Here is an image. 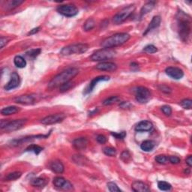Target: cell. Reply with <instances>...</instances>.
<instances>
[{
	"mask_svg": "<svg viewBox=\"0 0 192 192\" xmlns=\"http://www.w3.org/2000/svg\"><path fill=\"white\" fill-rule=\"evenodd\" d=\"M79 73V70L76 68H70L65 70L60 74L54 77L48 84V89H55L58 86H61L62 84L66 83L68 81L71 80Z\"/></svg>",
	"mask_w": 192,
	"mask_h": 192,
	"instance_id": "1",
	"label": "cell"
},
{
	"mask_svg": "<svg viewBox=\"0 0 192 192\" xmlns=\"http://www.w3.org/2000/svg\"><path fill=\"white\" fill-rule=\"evenodd\" d=\"M179 35L183 41H187L191 33V17L183 11L177 15Z\"/></svg>",
	"mask_w": 192,
	"mask_h": 192,
	"instance_id": "2",
	"label": "cell"
},
{
	"mask_svg": "<svg viewBox=\"0 0 192 192\" xmlns=\"http://www.w3.org/2000/svg\"><path fill=\"white\" fill-rule=\"evenodd\" d=\"M129 38L130 36L127 33H117L105 38L101 42V47L105 49H112L113 47L125 44L129 40Z\"/></svg>",
	"mask_w": 192,
	"mask_h": 192,
	"instance_id": "3",
	"label": "cell"
},
{
	"mask_svg": "<svg viewBox=\"0 0 192 192\" xmlns=\"http://www.w3.org/2000/svg\"><path fill=\"white\" fill-rule=\"evenodd\" d=\"M89 49V46L86 44H75L68 45L62 49L60 54L62 56H67L72 54H81L86 53Z\"/></svg>",
	"mask_w": 192,
	"mask_h": 192,
	"instance_id": "4",
	"label": "cell"
},
{
	"mask_svg": "<svg viewBox=\"0 0 192 192\" xmlns=\"http://www.w3.org/2000/svg\"><path fill=\"white\" fill-rule=\"evenodd\" d=\"M116 53L112 49L102 48L101 50H97L91 56V60L94 62H101L113 59L116 56Z\"/></svg>",
	"mask_w": 192,
	"mask_h": 192,
	"instance_id": "5",
	"label": "cell"
},
{
	"mask_svg": "<svg viewBox=\"0 0 192 192\" xmlns=\"http://www.w3.org/2000/svg\"><path fill=\"white\" fill-rule=\"evenodd\" d=\"M134 10H135V6L134 5H129V6L123 8V9L120 11L119 13L116 14V15L114 16L113 21L114 23L116 24V25L121 24L122 23L124 22V21L126 20L132 13H133Z\"/></svg>",
	"mask_w": 192,
	"mask_h": 192,
	"instance_id": "6",
	"label": "cell"
},
{
	"mask_svg": "<svg viewBox=\"0 0 192 192\" xmlns=\"http://www.w3.org/2000/svg\"><path fill=\"white\" fill-rule=\"evenodd\" d=\"M135 98L138 102L141 104H146L150 100L151 92L147 88L143 86H139L135 90Z\"/></svg>",
	"mask_w": 192,
	"mask_h": 192,
	"instance_id": "7",
	"label": "cell"
},
{
	"mask_svg": "<svg viewBox=\"0 0 192 192\" xmlns=\"http://www.w3.org/2000/svg\"><path fill=\"white\" fill-rule=\"evenodd\" d=\"M56 10L60 15L67 17H75L78 14V9L75 5H59Z\"/></svg>",
	"mask_w": 192,
	"mask_h": 192,
	"instance_id": "8",
	"label": "cell"
},
{
	"mask_svg": "<svg viewBox=\"0 0 192 192\" xmlns=\"http://www.w3.org/2000/svg\"><path fill=\"white\" fill-rule=\"evenodd\" d=\"M53 183L58 189L64 190V191H69V190L73 189V186L71 183L62 177L54 178Z\"/></svg>",
	"mask_w": 192,
	"mask_h": 192,
	"instance_id": "9",
	"label": "cell"
},
{
	"mask_svg": "<svg viewBox=\"0 0 192 192\" xmlns=\"http://www.w3.org/2000/svg\"><path fill=\"white\" fill-rule=\"evenodd\" d=\"M66 118V115L63 113H56L52 114V115L47 116L46 117L42 119L41 120V122L44 125H54L56 123L61 122L62 121L64 120Z\"/></svg>",
	"mask_w": 192,
	"mask_h": 192,
	"instance_id": "10",
	"label": "cell"
},
{
	"mask_svg": "<svg viewBox=\"0 0 192 192\" xmlns=\"http://www.w3.org/2000/svg\"><path fill=\"white\" fill-rule=\"evenodd\" d=\"M26 122H27V119H17V120L14 121H8L6 126L4 128V130L7 132L17 131V130L20 129L21 128H23V127L25 126Z\"/></svg>",
	"mask_w": 192,
	"mask_h": 192,
	"instance_id": "11",
	"label": "cell"
},
{
	"mask_svg": "<svg viewBox=\"0 0 192 192\" xmlns=\"http://www.w3.org/2000/svg\"><path fill=\"white\" fill-rule=\"evenodd\" d=\"M165 72H166L167 76L173 79H175V80H179L184 76V72L182 70L179 68H177V67H168L165 70Z\"/></svg>",
	"mask_w": 192,
	"mask_h": 192,
	"instance_id": "12",
	"label": "cell"
},
{
	"mask_svg": "<svg viewBox=\"0 0 192 192\" xmlns=\"http://www.w3.org/2000/svg\"><path fill=\"white\" fill-rule=\"evenodd\" d=\"M20 83V76L18 75V74L14 72L11 75V79L9 82L5 86V90H11V89H15V88L18 87Z\"/></svg>",
	"mask_w": 192,
	"mask_h": 192,
	"instance_id": "13",
	"label": "cell"
},
{
	"mask_svg": "<svg viewBox=\"0 0 192 192\" xmlns=\"http://www.w3.org/2000/svg\"><path fill=\"white\" fill-rule=\"evenodd\" d=\"M96 68L100 71H113L116 70L117 66L115 63L110 62H101L99 64L96 66Z\"/></svg>",
	"mask_w": 192,
	"mask_h": 192,
	"instance_id": "14",
	"label": "cell"
},
{
	"mask_svg": "<svg viewBox=\"0 0 192 192\" xmlns=\"http://www.w3.org/2000/svg\"><path fill=\"white\" fill-rule=\"evenodd\" d=\"M15 101L17 104H21V105H33L36 101L35 97L30 95H24V96H20L17 97L15 99Z\"/></svg>",
	"mask_w": 192,
	"mask_h": 192,
	"instance_id": "15",
	"label": "cell"
},
{
	"mask_svg": "<svg viewBox=\"0 0 192 192\" xmlns=\"http://www.w3.org/2000/svg\"><path fill=\"white\" fill-rule=\"evenodd\" d=\"M153 128V125L150 121H141L135 127L136 131H151Z\"/></svg>",
	"mask_w": 192,
	"mask_h": 192,
	"instance_id": "16",
	"label": "cell"
},
{
	"mask_svg": "<svg viewBox=\"0 0 192 192\" xmlns=\"http://www.w3.org/2000/svg\"><path fill=\"white\" fill-rule=\"evenodd\" d=\"M109 80H110V77L108 76H99L96 77V78H94L91 81V83H89L88 88L86 89L85 93L87 94V93L92 92L93 89H94V88L96 87V86L98 84V82H101V81H107Z\"/></svg>",
	"mask_w": 192,
	"mask_h": 192,
	"instance_id": "17",
	"label": "cell"
},
{
	"mask_svg": "<svg viewBox=\"0 0 192 192\" xmlns=\"http://www.w3.org/2000/svg\"><path fill=\"white\" fill-rule=\"evenodd\" d=\"M131 189L135 192H147L150 191V188L148 185L140 181L134 182L131 186Z\"/></svg>",
	"mask_w": 192,
	"mask_h": 192,
	"instance_id": "18",
	"label": "cell"
},
{
	"mask_svg": "<svg viewBox=\"0 0 192 192\" xmlns=\"http://www.w3.org/2000/svg\"><path fill=\"white\" fill-rule=\"evenodd\" d=\"M89 141L86 137H80L74 140L73 146L77 150H83L87 147Z\"/></svg>",
	"mask_w": 192,
	"mask_h": 192,
	"instance_id": "19",
	"label": "cell"
},
{
	"mask_svg": "<svg viewBox=\"0 0 192 192\" xmlns=\"http://www.w3.org/2000/svg\"><path fill=\"white\" fill-rule=\"evenodd\" d=\"M161 19L159 16H155V17H153L152 21H151L150 23H149V26H148L147 29H146L145 32L143 33V36H146L148 32L152 31V29L158 28V26H160V24H161Z\"/></svg>",
	"mask_w": 192,
	"mask_h": 192,
	"instance_id": "20",
	"label": "cell"
},
{
	"mask_svg": "<svg viewBox=\"0 0 192 192\" xmlns=\"http://www.w3.org/2000/svg\"><path fill=\"white\" fill-rule=\"evenodd\" d=\"M50 167L51 170L56 173H62L64 172V165L60 161H58V160L51 162Z\"/></svg>",
	"mask_w": 192,
	"mask_h": 192,
	"instance_id": "21",
	"label": "cell"
},
{
	"mask_svg": "<svg viewBox=\"0 0 192 192\" xmlns=\"http://www.w3.org/2000/svg\"><path fill=\"white\" fill-rule=\"evenodd\" d=\"M156 143L152 140H145L141 143L140 145V149L144 152H150L154 149Z\"/></svg>",
	"mask_w": 192,
	"mask_h": 192,
	"instance_id": "22",
	"label": "cell"
},
{
	"mask_svg": "<svg viewBox=\"0 0 192 192\" xmlns=\"http://www.w3.org/2000/svg\"><path fill=\"white\" fill-rule=\"evenodd\" d=\"M155 5H156V3L154 2H147V4L144 5L141 10H140V17H143L144 15L150 12L154 8Z\"/></svg>",
	"mask_w": 192,
	"mask_h": 192,
	"instance_id": "23",
	"label": "cell"
},
{
	"mask_svg": "<svg viewBox=\"0 0 192 192\" xmlns=\"http://www.w3.org/2000/svg\"><path fill=\"white\" fill-rule=\"evenodd\" d=\"M47 184V180L44 178H36V179H33L31 181V185L34 187L37 188H43L45 187Z\"/></svg>",
	"mask_w": 192,
	"mask_h": 192,
	"instance_id": "24",
	"label": "cell"
},
{
	"mask_svg": "<svg viewBox=\"0 0 192 192\" xmlns=\"http://www.w3.org/2000/svg\"><path fill=\"white\" fill-rule=\"evenodd\" d=\"M19 110H20V109H19L17 107L10 106L3 108L2 110H1V113L4 116H9L11 115V114L16 113L18 112Z\"/></svg>",
	"mask_w": 192,
	"mask_h": 192,
	"instance_id": "25",
	"label": "cell"
},
{
	"mask_svg": "<svg viewBox=\"0 0 192 192\" xmlns=\"http://www.w3.org/2000/svg\"><path fill=\"white\" fill-rule=\"evenodd\" d=\"M14 63H15V66L19 68H23L26 66V60L21 56H15V59H14Z\"/></svg>",
	"mask_w": 192,
	"mask_h": 192,
	"instance_id": "26",
	"label": "cell"
},
{
	"mask_svg": "<svg viewBox=\"0 0 192 192\" xmlns=\"http://www.w3.org/2000/svg\"><path fill=\"white\" fill-rule=\"evenodd\" d=\"M42 150H43V148L38 145H34V144L29 146L26 149V152H32L36 155L39 154L41 152H42Z\"/></svg>",
	"mask_w": 192,
	"mask_h": 192,
	"instance_id": "27",
	"label": "cell"
},
{
	"mask_svg": "<svg viewBox=\"0 0 192 192\" xmlns=\"http://www.w3.org/2000/svg\"><path fill=\"white\" fill-rule=\"evenodd\" d=\"M23 3V1H19V0H12V1H9L7 2L6 8L8 10H11L14 8H17V6Z\"/></svg>",
	"mask_w": 192,
	"mask_h": 192,
	"instance_id": "28",
	"label": "cell"
},
{
	"mask_svg": "<svg viewBox=\"0 0 192 192\" xmlns=\"http://www.w3.org/2000/svg\"><path fill=\"white\" fill-rule=\"evenodd\" d=\"M96 26V22L93 20L92 18H89L86 21L85 23H84L83 28L85 31H90Z\"/></svg>",
	"mask_w": 192,
	"mask_h": 192,
	"instance_id": "29",
	"label": "cell"
},
{
	"mask_svg": "<svg viewBox=\"0 0 192 192\" xmlns=\"http://www.w3.org/2000/svg\"><path fill=\"white\" fill-rule=\"evenodd\" d=\"M21 176H22V173L20 172L16 171L11 173L8 174L7 177H5V180L6 181H15L18 179Z\"/></svg>",
	"mask_w": 192,
	"mask_h": 192,
	"instance_id": "30",
	"label": "cell"
},
{
	"mask_svg": "<svg viewBox=\"0 0 192 192\" xmlns=\"http://www.w3.org/2000/svg\"><path fill=\"white\" fill-rule=\"evenodd\" d=\"M158 187L161 191H170L171 189L172 186L170 183L164 182V181H160L158 182Z\"/></svg>",
	"mask_w": 192,
	"mask_h": 192,
	"instance_id": "31",
	"label": "cell"
},
{
	"mask_svg": "<svg viewBox=\"0 0 192 192\" xmlns=\"http://www.w3.org/2000/svg\"><path fill=\"white\" fill-rule=\"evenodd\" d=\"M119 101H120V98L118 96H111L110 98L105 99L103 101V105H105V106H108V105H113V104H115Z\"/></svg>",
	"mask_w": 192,
	"mask_h": 192,
	"instance_id": "32",
	"label": "cell"
},
{
	"mask_svg": "<svg viewBox=\"0 0 192 192\" xmlns=\"http://www.w3.org/2000/svg\"><path fill=\"white\" fill-rule=\"evenodd\" d=\"M75 86V83L72 82L71 80L68 81V82L66 83L62 84L61 86H59V89H60V92H66L68 90H69L71 88Z\"/></svg>",
	"mask_w": 192,
	"mask_h": 192,
	"instance_id": "33",
	"label": "cell"
},
{
	"mask_svg": "<svg viewBox=\"0 0 192 192\" xmlns=\"http://www.w3.org/2000/svg\"><path fill=\"white\" fill-rule=\"evenodd\" d=\"M107 188H108L109 191L111 192H120L122 191L121 189L117 186V185L114 182H108L107 183Z\"/></svg>",
	"mask_w": 192,
	"mask_h": 192,
	"instance_id": "34",
	"label": "cell"
},
{
	"mask_svg": "<svg viewBox=\"0 0 192 192\" xmlns=\"http://www.w3.org/2000/svg\"><path fill=\"white\" fill-rule=\"evenodd\" d=\"M41 49H33V50H31L29 51H28L27 53H26V55H27L29 57H31L32 58V59H35V58L37 57L38 55L40 54L41 53Z\"/></svg>",
	"mask_w": 192,
	"mask_h": 192,
	"instance_id": "35",
	"label": "cell"
},
{
	"mask_svg": "<svg viewBox=\"0 0 192 192\" xmlns=\"http://www.w3.org/2000/svg\"><path fill=\"white\" fill-rule=\"evenodd\" d=\"M158 49L156 48V47H155L154 45H149L146 46L145 47L143 48V51L147 53H155L157 52Z\"/></svg>",
	"mask_w": 192,
	"mask_h": 192,
	"instance_id": "36",
	"label": "cell"
},
{
	"mask_svg": "<svg viewBox=\"0 0 192 192\" xmlns=\"http://www.w3.org/2000/svg\"><path fill=\"white\" fill-rule=\"evenodd\" d=\"M104 153L108 156H115L116 155V149L112 147H106L104 149Z\"/></svg>",
	"mask_w": 192,
	"mask_h": 192,
	"instance_id": "37",
	"label": "cell"
},
{
	"mask_svg": "<svg viewBox=\"0 0 192 192\" xmlns=\"http://www.w3.org/2000/svg\"><path fill=\"white\" fill-rule=\"evenodd\" d=\"M180 105L183 108L190 110L192 107V101L191 99H184L180 102Z\"/></svg>",
	"mask_w": 192,
	"mask_h": 192,
	"instance_id": "38",
	"label": "cell"
},
{
	"mask_svg": "<svg viewBox=\"0 0 192 192\" xmlns=\"http://www.w3.org/2000/svg\"><path fill=\"white\" fill-rule=\"evenodd\" d=\"M156 161L158 162V164H166L167 161V158L164 155H159V156H157L156 157Z\"/></svg>",
	"mask_w": 192,
	"mask_h": 192,
	"instance_id": "39",
	"label": "cell"
},
{
	"mask_svg": "<svg viewBox=\"0 0 192 192\" xmlns=\"http://www.w3.org/2000/svg\"><path fill=\"white\" fill-rule=\"evenodd\" d=\"M121 159L123 161L128 162L130 159H131V154H130V152H128V150L124 151L121 155Z\"/></svg>",
	"mask_w": 192,
	"mask_h": 192,
	"instance_id": "40",
	"label": "cell"
},
{
	"mask_svg": "<svg viewBox=\"0 0 192 192\" xmlns=\"http://www.w3.org/2000/svg\"><path fill=\"white\" fill-rule=\"evenodd\" d=\"M111 135L113 136L115 138L119 139V140H122L126 137V132L122 131L120 133H116V132H111Z\"/></svg>",
	"mask_w": 192,
	"mask_h": 192,
	"instance_id": "41",
	"label": "cell"
},
{
	"mask_svg": "<svg viewBox=\"0 0 192 192\" xmlns=\"http://www.w3.org/2000/svg\"><path fill=\"white\" fill-rule=\"evenodd\" d=\"M161 110H162V112H163L167 116H170L172 113L171 107H170V106H168V105H164V106L162 107Z\"/></svg>",
	"mask_w": 192,
	"mask_h": 192,
	"instance_id": "42",
	"label": "cell"
},
{
	"mask_svg": "<svg viewBox=\"0 0 192 192\" xmlns=\"http://www.w3.org/2000/svg\"><path fill=\"white\" fill-rule=\"evenodd\" d=\"M85 159L86 158L82 156H74V161L76 162V163L79 164H81V163H82L83 164H84Z\"/></svg>",
	"mask_w": 192,
	"mask_h": 192,
	"instance_id": "43",
	"label": "cell"
},
{
	"mask_svg": "<svg viewBox=\"0 0 192 192\" xmlns=\"http://www.w3.org/2000/svg\"><path fill=\"white\" fill-rule=\"evenodd\" d=\"M169 161L170 162L171 164H179L180 162V158L177 156H170L168 158Z\"/></svg>",
	"mask_w": 192,
	"mask_h": 192,
	"instance_id": "44",
	"label": "cell"
},
{
	"mask_svg": "<svg viewBox=\"0 0 192 192\" xmlns=\"http://www.w3.org/2000/svg\"><path fill=\"white\" fill-rule=\"evenodd\" d=\"M159 89L161 92H163L167 93V94H169V93H171V92H172V89H170V88L169 87V86H165V85L159 86Z\"/></svg>",
	"mask_w": 192,
	"mask_h": 192,
	"instance_id": "45",
	"label": "cell"
},
{
	"mask_svg": "<svg viewBox=\"0 0 192 192\" xmlns=\"http://www.w3.org/2000/svg\"><path fill=\"white\" fill-rule=\"evenodd\" d=\"M96 140L98 141L99 143L101 144H104L107 142V138L105 135H102V134H99L96 137Z\"/></svg>",
	"mask_w": 192,
	"mask_h": 192,
	"instance_id": "46",
	"label": "cell"
},
{
	"mask_svg": "<svg viewBox=\"0 0 192 192\" xmlns=\"http://www.w3.org/2000/svg\"><path fill=\"white\" fill-rule=\"evenodd\" d=\"M8 38L2 37L1 39H0V47H1V49H2L3 47H4V46L6 45V44L8 43Z\"/></svg>",
	"mask_w": 192,
	"mask_h": 192,
	"instance_id": "47",
	"label": "cell"
},
{
	"mask_svg": "<svg viewBox=\"0 0 192 192\" xmlns=\"http://www.w3.org/2000/svg\"><path fill=\"white\" fill-rule=\"evenodd\" d=\"M120 107H122V109H128L131 107V105L128 101H124V102H122V104L120 105Z\"/></svg>",
	"mask_w": 192,
	"mask_h": 192,
	"instance_id": "48",
	"label": "cell"
},
{
	"mask_svg": "<svg viewBox=\"0 0 192 192\" xmlns=\"http://www.w3.org/2000/svg\"><path fill=\"white\" fill-rule=\"evenodd\" d=\"M130 66H131V68L132 71H137V70H139V65L136 62L131 63Z\"/></svg>",
	"mask_w": 192,
	"mask_h": 192,
	"instance_id": "49",
	"label": "cell"
},
{
	"mask_svg": "<svg viewBox=\"0 0 192 192\" xmlns=\"http://www.w3.org/2000/svg\"><path fill=\"white\" fill-rule=\"evenodd\" d=\"M186 164H187L189 167L192 166V156H188V158H186Z\"/></svg>",
	"mask_w": 192,
	"mask_h": 192,
	"instance_id": "50",
	"label": "cell"
},
{
	"mask_svg": "<svg viewBox=\"0 0 192 192\" xmlns=\"http://www.w3.org/2000/svg\"><path fill=\"white\" fill-rule=\"evenodd\" d=\"M39 29H40V27L35 28V29H32V30L29 32V35H34V34H36V33H37L38 31H39Z\"/></svg>",
	"mask_w": 192,
	"mask_h": 192,
	"instance_id": "51",
	"label": "cell"
},
{
	"mask_svg": "<svg viewBox=\"0 0 192 192\" xmlns=\"http://www.w3.org/2000/svg\"><path fill=\"white\" fill-rule=\"evenodd\" d=\"M8 122V120H5V119H2L1 120V128L2 129H4V128L6 126L7 123Z\"/></svg>",
	"mask_w": 192,
	"mask_h": 192,
	"instance_id": "52",
	"label": "cell"
}]
</instances>
